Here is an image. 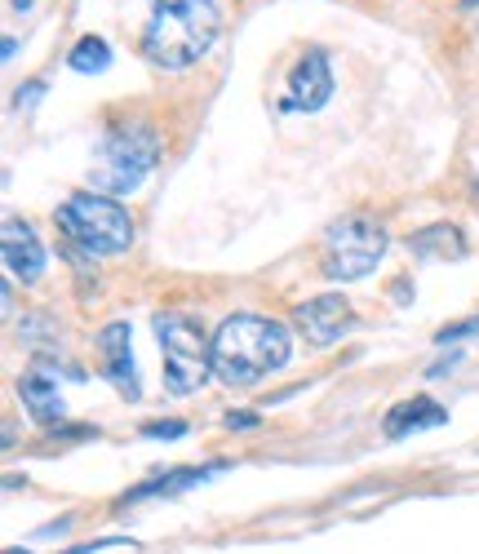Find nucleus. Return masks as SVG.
I'll use <instances>...</instances> for the list:
<instances>
[{
	"label": "nucleus",
	"mask_w": 479,
	"mask_h": 554,
	"mask_svg": "<svg viewBox=\"0 0 479 554\" xmlns=\"http://www.w3.org/2000/svg\"><path fill=\"white\" fill-rule=\"evenodd\" d=\"M293 359V337L267 315H231L213 333V377L222 386H258Z\"/></svg>",
	"instance_id": "f257e3e1"
},
{
	"label": "nucleus",
	"mask_w": 479,
	"mask_h": 554,
	"mask_svg": "<svg viewBox=\"0 0 479 554\" xmlns=\"http://www.w3.org/2000/svg\"><path fill=\"white\" fill-rule=\"evenodd\" d=\"M222 14L213 0H151L142 27V54L165 71H187L213 49Z\"/></svg>",
	"instance_id": "f03ea898"
},
{
	"label": "nucleus",
	"mask_w": 479,
	"mask_h": 554,
	"mask_svg": "<svg viewBox=\"0 0 479 554\" xmlns=\"http://www.w3.org/2000/svg\"><path fill=\"white\" fill-rule=\"evenodd\" d=\"M160 164V133L147 120H125L111 125L98 142V156L89 164V191L98 196H134L142 182L151 178V169Z\"/></svg>",
	"instance_id": "7ed1b4c3"
},
{
	"label": "nucleus",
	"mask_w": 479,
	"mask_h": 554,
	"mask_svg": "<svg viewBox=\"0 0 479 554\" xmlns=\"http://www.w3.org/2000/svg\"><path fill=\"white\" fill-rule=\"evenodd\" d=\"M54 222L89 258H116V253H125L129 244H134V218H129V209L116 204L111 196H98V191L67 196L58 204Z\"/></svg>",
	"instance_id": "20e7f679"
},
{
	"label": "nucleus",
	"mask_w": 479,
	"mask_h": 554,
	"mask_svg": "<svg viewBox=\"0 0 479 554\" xmlns=\"http://www.w3.org/2000/svg\"><path fill=\"white\" fill-rule=\"evenodd\" d=\"M151 328H156L160 359H165V391L178 399L196 395L213 373V342L205 337L200 320L182 311H165L151 320Z\"/></svg>",
	"instance_id": "39448f33"
},
{
	"label": "nucleus",
	"mask_w": 479,
	"mask_h": 554,
	"mask_svg": "<svg viewBox=\"0 0 479 554\" xmlns=\"http://www.w3.org/2000/svg\"><path fill=\"white\" fill-rule=\"evenodd\" d=\"M382 258H386V231L377 218H369V213H346V218L329 222L324 253H320L324 280L355 284V280H364V275H373Z\"/></svg>",
	"instance_id": "423d86ee"
},
{
	"label": "nucleus",
	"mask_w": 479,
	"mask_h": 554,
	"mask_svg": "<svg viewBox=\"0 0 479 554\" xmlns=\"http://www.w3.org/2000/svg\"><path fill=\"white\" fill-rule=\"evenodd\" d=\"M333 98V67L324 49H307L289 76V94L280 98V111H320Z\"/></svg>",
	"instance_id": "0eeeda50"
},
{
	"label": "nucleus",
	"mask_w": 479,
	"mask_h": 554,
	"mask_svg": "<svg viewBox=\"0 0 479 554\" xmlns=\"http://www.w3.org/2000/svg\"><path fill=\"white\" fill-rule=\"evenodd\" d=\"M293 324L302 328V337H307L311 346H333L346 328L355 324V315H351V302H346L342 293H320L293 311Z\"/></svg>",
	"instance_id": "6e6552de"
},
{
	"label": "nucleus",
	"mask_w": 479,
	"mask_h": 554,
	"mask_svg": "<svg viewBox=\"0 0 479 554\" xmlns=\"http://www.w3.org/2000/svg\"><path fill=\"white\" fill-rule=\"evenodd\" d=\"M98 355H103V373L116 382V391L125 399H138V364H134V328L125 320H111L103 333H98Z\"/></svg>",
	"instance_id": "1a4fd4ad"
},
{
	"label": "nucleus",
	"mask_w": 479,
	"mask_h": 554,
	"mask_svg": "<svg viewBox=\"0 0 479 554\" xmlns=\"http://www.w3.org/2000/svg\"><path fill=\"white\" fill-rule=\"evenodd\" d=\"M18 399H23L27 413H32L40 426H49V430L63 426L67 408H63V395H58V373L49 364L36 359V368H27V373L18 377Z\"/></svg>",
	"instance_id": "9d476101"
},
{
	"label": "nucleus",
	"mask_w": 479,
	"mask_h": 554,
	"mask_svg": "<svg viewBox=\"0 0 479 554\" xmlns=\"http://www.w3.org/2000/svg\"><path fill=\"white\" fill-rule=\"evenodd\" d=\"M0 253H5V266L14 280L36 284L45 275V244L36 240V231L18 218H5V231H0Z\"/></svg>",
	"instance_id": "9b49d317"
},
{
	"label": "nucleus",
	"mask_w": 479,
	"mask_h": 554,
	"mask_svg": "<svg viewBox=\"0 0 479 554\" xmlns=\"http://www.w3.org/2000/svg\"><path fill=\"white\" fill-rule=\"evenodd\" d=\"M448 422V408L444 404H435L431 395H413V399H404V404H395L391 413H386V439H409V435H422V430H435V426H444Z\"/></svg>",
	"instance_id": "f8f14e48"
},
{
	"label": "nucleus",
	"mask_w": 479,
	"mask_h": 554,
	"mask_svg": "<svg viewBox=\"0 0 479 554\" xmlns=\"http://www.w3.org/2000/svg\"><path fill=\"white\" fill-rule=\"evenodd\" d=\"M227 466H182V470H165V475L147 479V484H138L134 492H125L120 497V506H134V501H147V497H178V492L187 488H200L209 484V479H218Z\"/></svg>",
	"instance_id": "ddd939ff"
},
{
	"label": "nucleus",
	"mask_w": 479,
	"mask_h": 554,
	"mask_svg": "<svg viewBox=\"0 0 479 554\" xmlns=\"http://www.w3.org/2000/svg\"><path fill=\"white\" fill-rule=\"evenodd\" d=\"M409 249H413V258H422V262H457V258H466V240H462V231H457L453 222H435V227L413 231Z\"/></svg>",
	"instance_id": "4468645a"
},
{
	"label": "nucleus",
	"mask_w": 479,
	"mask_h": 554,
	"mask_svg": "<svg viewBox=\"0 0 479 554\" xmlns=\"http://www.w3.org/2000/svg\"><path fill=\"white\" fill-rule=\"evenodd\" d=\"M67 63H71V71H80V76H98V71L111 67V45L103 36H80L76 49L67 54Z\"/></svg>",
	"instance_id": "2eb2a0df"
},
{
	"label": "nucleus",
	"mask_w": 479,
	"mask_h": 554,
	"mask_svg": "<svg viewBox=\"0 0 479 554\" xmlns=\"http://www.w3.org/2000/svg\"><path fill=\"white\" fill-rule=\"evenodd\" d=\"M466 337H479V315H471V320H457V324H448L435 333V346H457V342H466Z\"/></svg>",
	"instance_id": "dca6fc26"
},
{
	"label": "nucleus",
	"mask_w": 479,
	"mask_h": 554,
	"mask_svg": "<svg viewBox=\"0 0 479 554\" xmlns=\"http://www.w3.org/2000/svg\"><path fill=\"white\" fill-rule=\"evenodd\" d=\"M142 435L147 439H182L187 435V422H151V426H142Z\"/></svg>",
	"instance_id": "f3484780"
},
{
	"label": "nucleus",
	"mask_w": 479,
	"mask_h": 554,
	"mask_svg": "<svg viewBox=\"0 0 479 554\" xmlns=\"http://www.w3.org/2000/svg\"><path fill=\"white\" fill-rule=\"evenodd\" d=\"M116 546H134V541L129 537H103V541H89V546H76L67 554H94V550H116Z\"/></svg>",
	"instance_id": "a211bd4d"
},
{
	"label": "nucleus",
	"mask_w": 479,
	"mask_h": 554,
	"mask_svg": "<svg viewBox=\"0 0 479 554\" xmlns=\"http://www.w3.org/2000/svg\"><path fill=\"white\" fill-rule=\"evenodd\" d=\"M227 426H231V430H258L262 417L249 413V408H240V413H227Z\"/></svg>",
	"instance_id": "6ab92c4d"
},
{
	"label": "nucleus",
	"mask_w": 479,
	"mask_h": 554,
	"mask_svg": "<svg viewBox=\"0 0 479 554\" xmlns=\"http://www.w3.org/2000/svg\"><path fill=\"white\" fill-rule=\"evenodd\" d=\"M45 94V80H32V85H23L14 94V107H36V98Z\"/></svg>",
	"instance_id": "aec40b11"
},
{
	"label": "nucleus",
	"mask_w": 479,
	"mask_h": 554,
	"mask_svg": "<svg viewBox=\"0 0 479 554\" xmlns=\"http://www.w3.org/2000/svg\"><path fill=\"white\" fill-rule=\"evenodd\" d=\"M457 364H462V351H453V355L435 359V364H431V368H426V377H431V382H435V377H444V373H448V368H457Z\"/></svg>",
	"instance_id": "412c9836"
},
{
	"label": "nucleus",
	"mask_w": 479,
	"mask_h": 554,
	"mask_svg": "<svg viewBox=\"0 0 479 554\" xmlns=\"http://www.w3.org/2000/svg\"><path fill=\"white\" fill-rule=\"evenodd\" d=\"M0 54H5V63H14V58H18V40H14V36H5V45H0Z\"/></svg>",
	"instance_id": "4be33fe9"
},
{
	"label": "nucleus",
	"mask_w": 479,
	"mask_h": 554,
	"mask_svg": "<svg viewBox=\"0 0 479 554\" xmlns=\"http://www.w3.org/2000/svg\"><path fill=\"white\" fill-rule=\"evenodd\" d=\"M462 5H466V9H475V5H479V0H462Z\"/></svg>",
	"instance_id": "5701e85b"
},
{
	"label": "nucleus",
	"mask_w": 479,
	"mask_h": 554,
	"mask_svg": "<svg viewBox=\"0 0 479 554\" xmlns=\"http://www.w3.org/2000/svg\"><path fill=\"white\" fill-rule=\"evenodd\" d=\"M5 554H27V550H5Z\"/></svg>",
	"instance_id": "b1692460"
}]
</instances>
